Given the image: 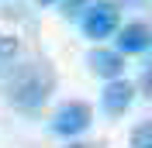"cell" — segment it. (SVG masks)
Instances as JSON below:
<instances>
[{"mask_svg":"<svg viewBox=\"0 0 152 148\" xmlns=\"http://www.w3.org/2000/svg\"><path fill=\"white\" fill-rule=\"evenodd\" d=\"M7 103L14 110H38L42 103L56 93V69L45 59H31V62L10 65L7 69Z\"/></svg>","mask_w":152,"mask_h":148,"instance_id":"6da1fadb","label":"cell"},{"mask_svg":"<svg viewBox=\"0 0 152 148\" xmlns=\"http://www.w3.org/2000/svg\"><path fill=\"white\" fill-rule=\"evenodd\" d=\"M90 124H94V107L86 100H66L52 114V120H48L52 134L56 138H66V141H76L80 134H86Z\"/></svg>","mask_w":152,"mask_h":148,"instance_id":"7a4b0ae2","label":"cell"},{"mask_svg":"<svg viewBox=\"0 0 152 148\" xmlns=\"http://www.w3.org/2000/svg\"><path fill=\"white\" fill-rule=\"evenodd\" d=\"M76 24H80V31H83V38H90V41H107V38L118 31V24H121V7H114L111 0H97L94 7H86L80 17H76Z\"/></svg>","mask_w":152,"mask_h":148,"instance_id":"3957f363","label":"cell"},{"mask_svg":"<svg viewBox=\"0 0 152 148\" xmlns=\"http://www.w3.org/2000/svg\"><path fill=\"white\" fill-rule=\"evenodd\" d=\"M114 52H121L124 59L128 55H145L152 45V28L145 21H128V24H118L114 31Z\"/></svg>","mask_w":152,"mask_h":148,"instance_id":"277c9868","label":"cell"},{"mask_svg":"<svg viewBox=\"0 0 152 148\" xmlns=\"http://www.w3.org/2000/svg\"><path fill=\"white\" fill-rule=\"evenodd\" d=\"M135 103V86L128 83V79H107L104 83V93H100V110L107 114V117H124V114L132 110Z\"/></svg>","mask_w":152,"mask_h":148,"instance_id":"5b68a950","label":"cell"},{"mask_svg":"<svg viewBox=\"0 0 152 148\" xmlns=\"http://www.w3.org/2000/svg\"><path fill=\"white\" fill-rule=\"evenodd\" d=\"M86 65H90V73L100 76V79H121L124 76V55L121 52H114V48H104V45H97L86 52Z\"/></svg>","mask_w":152,"mask_h":148,"instance_id":"8992f818","label":"cell"},{"mask_svg":"<svg viewBox=\"0 0 152 148\" xmlns=\"http://www.w3.org/2000/svg\"><path fill=\"white\" fill-rule=\"evenodd\" d=\"M18 52H21V41L10 31H0V65H14V59H18Z\"/></svg>","mask_w":152,"mask_h":148,"instance_id":"52a82bcc","label":"cell"},{"mask_svg":"<svg viewBox=\"0 0 152 148\" xmlns=\"http://www.w3.org/2000/svg\"><path fill=\"white\" fill-rule=\"evenodd\" d=\"M132 148H152V124L149 120H142V124L132 131Z\"/></svg>","mask_w":152,"mask_h":148,"instance_id":"ba28073f","label":"cell"},{"mask_svg":"<svg viewBox=\"0 0 152 148\" xmlns=\"http://www.w3.org/2000/svg\"><path fill=\"white\" fill-rule=\"evenodd\" d=\"M94 4H97V0H62V17H66V21H76L86 7H94Z\"/></svg>","mask_w":152,"mask_h":148,"instance_id":"9c48e42d","label":"cell"},{"mask_svg":"<svg viewBox=\"0 0 152 148\" xmlns=\"http://www.w3.org/2000/svg\"><path fill=\"white\" fill-rule=\"evenodd\" d=\"M114 7H145L149 0H111Z\"/></svg>","mask_w":152,"mask_h":148,"instance_id":"30bf717a","label":"cell"},{"mask_svg":"<svg viewBox=\"0 0 152 148\" xmlns=\"http://www.w3.org/2000/svg\"><path fill=\"white\" fill-rule=\"evenodd\" d=\"M66 148H104V145H90V141H66Z\"/></svg>","mask_w":152,"mask_h":148,"instance_id":"8fae6325","label":"cell"},{"mask_svg":"<svg viewBox=\"0 0 152 148\" xmlns=\"http://www.w3.org/2000/svg\"><path fill=\"white\" fill-rule=\"evenodd\" d=\"M4 73H7V65H0V76H4Z\"/></svg>","mask_w":152,"mask_h":148,"instance_id":"7c38bea8","label":"cell"},{"mask_svg":"<svg viewBox=\"0 0 152 148\" xmlns=\"http://www.w3.org/2000/svg\"><path fill=\"white\" fill-rule=\"evenodd\" d=\"M38 4H56V0H38Z\"/></svg>","mask_w":152,"mask_h":148,"instance_id":"4fadbf2b","label":"cell"}]
</instances>
